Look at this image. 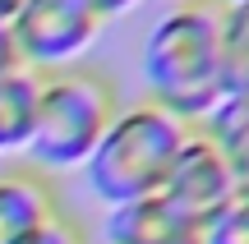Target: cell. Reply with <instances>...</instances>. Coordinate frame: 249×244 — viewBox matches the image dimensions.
<instances>
[{"mask_svg":"<svg viewBox=\"0 0 249 244\" xmlns=\"http://www.w3.org/2000/svg\"><path fill=\"white\" fill-rule=\"evenodd\" d=\"M143 88L148 101L180 125H203L208 111L231 92L222 51V9L208 0H180L157 18L143 42Z\"/></svg>","mask_w":249,"mask_h":244,"instance_id":"6da1fadb","label":"cell"},{"mask_svg":"<svg viewBox=\"0 0 249 244\" xmlns=\"http://www.w3.org/2000/svg\"><path fill=\"white\" fill-rule=\"evenodd\" d=\"M185 134H189V125H180L176 115H166L152 101L120 106L116 120L107 125V134L97 138L92 157L83 162L88 189L107 208L157 194L171 162H176V152H180V143H185Z\"/></svg>","mask_w":249,"mask_h":244,"instance_id":"7a4b0ae2","label":"cell"},{"mask_svg":"<svg viewBox=\"0 0 249 244\" xmlns=\"http://www.w3.org/2000/svg\"><path fill=\"white\" fill-rule=\"evenodd\" d=\"M116 83L97 69H55L42 74L37 88V115H33V138L23 152L33 157L42 171H70L83 166L116 120Z\"/></svg>","mask_w":249,"mask_h":244,"instance_id":"3957f363","label":"cell"},{"mask_svg":"<svg viewBox=\"0 0 249 244\" xmlns=\"http://www.w3.org/2000/svg\"><path fill=\"white\" fill-rule=\"evenodd\" d=\"M97 33L102 18L83 0H23V9L9 18L18 60L33 74L74 69V60L97 42Z\"/></svg>","mask_w":249,"mask_h":244,"instance_id":"277c9868","label":"cell"},{"mask_svg":"<svg viewBox=\"0 0 249 244\" xmlns=\"http://www.w3.org/2000/svg\"><path fill=\"white\" fill-rule=\"evenodd\" d=\"M157 194L166 203H176L185 217H194L198 226H208L213 217H222V212L235 203L240 180H235V171L226 166V157L208 143L203 129H189Z\"/></svg>","mask_w":249,"mask_h":244,"instance_id":"5b68a950","label":"cell"},{"mask_svg":"<svg viewBox=\"0 0 249 244\" xmlns=\"http://www.w3.org/2000/svg\"><path fill=\"white\" fill-rule=\"evenodd\" d=\"M107 244H203V226L161 194H148L107 212Z\"/></svg>","mask_w":249,"mask_h":244,"instance_id":"8992f818","label":"cell"},{"mask_svg":"<svg viewBox=\"0 0 249 244\" xmlns=\"http://www.w3.org/2000/svg\"><path fill=\"white\" fill-rule=\"evenodd\" d=\"M51 217H60L55 189L37 171L0 175V244H23L33 230H42Z\"/></svg>","mask_w":249,"mask_h":244,"instance_id":"52a82bcc","label":"cell"},{"mask_svg":"<svg viewBox=\"0 0 249 244\" xmlns=\"http://www.w3.org/2000/svg\"><path fill=\"white\" fill-rule=\"evenodd\" d=\"M208 134V143L226 157V166L235 171L240 189L249 184V88H231L213 111H208L203 125H194Z\"/></svg>","mask_w":249,"mask_h":244,"instance_id":"ba28073f","label":"cell"},{"mask_svg":"<svg viewBox=\"0 0 249 244\" xmlns=\"http://www.w3.org/2000/svg\"><path fill=\"white\" fill-rule=\"evenodd\" d=\"M37 88L42 74L18 69L0 79V152H23L33 138V115H37Z\"/></svg>","mask_w":249,"mask_h":244,"instance_id":"9c48e42d","label":"cell"},{"mask_svg":"<svg viewBox=\"0 0 249 244\" xmlns=\"http://www.w3.org/2000/svg\"><path fill=\"white\" fill-rule=\"evenodd\" d=\"M222 51H226V83L249 88V0L222 9Z\"/></svg>","mask_w":249,"mask_h":244,"instance_id":"30bf717a","label":"cell"},{"mask_svg":"<svg viewBox=\"0 0 249 244\" xmlns=\"http://www.w3.org/2000/svg\"><path fill=\"white\" fill-rule=\"evenodd\" d=\"M203 244H249V194H235V203L203 226Z\"/></svg>","mask_w":249,"mask_h":244,"instance_id":"8fae6325","label":"cell"},{"mask_svg":"<svg viewBox=\"0 0 249 244\" xmlns=\"http://www.w3.org/2000/svg\"><path fill=\"white\" fill-rule=\"evenodd\" d=\"M23 244H88V240H83V230H79V226H74V221L60 212V217H51L42 230H33Z\"/></svg>","mask_w":249,"mask_h":244,"instance_id":"7c38bea8","label":"cell"},{"mask_svg":"<svg viewBox=\"0 0 249 244\" xmlns=\"http://www.w3.org/2000/svg\"><path fill=\"white\" fill-rule=\"evenodd\" d=\"M18 69H23L18 46H14V37H9V23H0V79H5V74H18Z\"/></svg>","mask_w":249,"mask_h":244,"instance_id":"4fadbf2b","label":"cell"},{"mask_svg":"<svg viewBox=\"0 0 249 244\" xmlns=\"http://www.w3.org/2000/svg\"><path fill=\"white\" fill-rule=\"evenodd\" d=\"M83 5H88L92 14H97L102 23H107V18H120V14H129V9L139 5V0H83Z\"/></svg>","mask_w":249,"mask_h":244,"instance_id":"5bb4252c","label":"cell"},{"mask_svg":"<svg viewBox=\"0 0 249 244\" xmlns=\"http://www.w3.org/2000/svg\"><path fill=\"white\" fill-rule=\"evenodd\" d=\"M18 9H23V0H0V23H9Z\"/></svg>","mask_w":249,"mask_h":244,"instance_id":"9a60e30c","label":"cell"},{"mask_svg":"<svg viewBox=\"0 0 249 244\" xmlns=\"http://www.w3.org/2000/svg\"><path fill=\"white\" fill-rule=\"evenodd\" d=\"M208 5H217V9H226V5H240V0H208Z\"/></svg>","mask_w":249,"mask_h":244,"instance_id":"2e32d148","label":"cell"}]
</instances>
